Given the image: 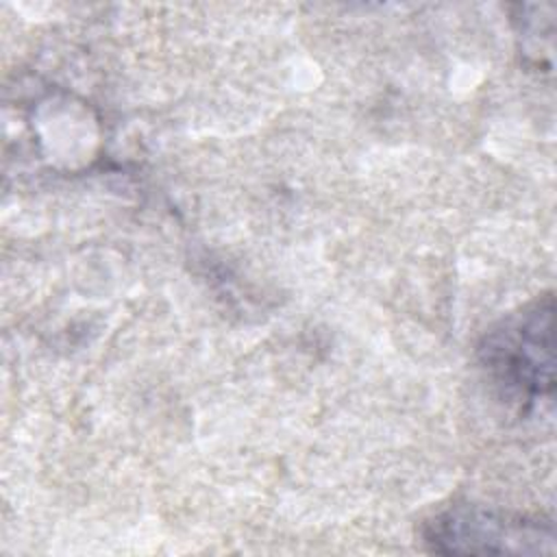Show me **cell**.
I'll use <instances>...</instances> for the list:
<instances>
[{
    "mask_svg": "<svg viewBox=\"0 0 557 557\" xmlns=\"http://www.w3.org/2000/svg\"><path fill=\"white\" fill-rule=\"evenodd\" d=\"M553 315L555 300L546 294L505 318L483 337L479 348L481 363L518 400L533 403L553 396Z\"/></svg>",
    "mask_w": 557,
    "mask_h": 557,
    "instance_id": "1",
    "label": "cell"
},
{
    "mask_svg": "<svg viewBox=\"0 0 557 557\" xmlns=\"http://www.w3.org/2000/svg\"><path fill=\"white\" fill-rule=\"evenodd\" d=\"M424 542L442 555H542L555 553L553 522L479 505H455L424 524Z\"/></svg>",
    "mask_w": 557,
    "mask_h": 557,
    "instance_id": "2",
    "label": "cell"
}]
</instances>
